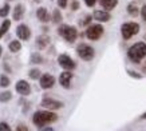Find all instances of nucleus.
Wrapping results in <instances>:
<instances>
[{"mask_svg":"<svg viewBox=\"0 0 146 131\" xmlns=\"http://www.w3.org/2000/svg\"><path fill=\"white\" fill-rule=\"evenodd\" d=\"M90 22H91V16H90V15H87V16H86V19H84V22L82 23V24H83V26H86V24H90Z\"/></svg>","mask_w":146,"mask_h":131,"instance_id":"473e14b6","label":"nucleus"},{"mask_svg":"<svg viewBox=\"0 0 146 131\" xmlns=\"http://www.w3.org/2000/svg\"><path fill=\"white\" fill-rule=\"evenodd\" d=\"M94 19L98 20V22H101V23H106V22H109V20L111 19V15H110L109 11H105V9H98V11L94 12Z\"/></svg>","mask_w":146,"mask_h":131,"instance_id":"f8f14e48","label":"nucleus"},{"mask_svg":"<svg viewBox=\"0 0 146 131\" xmlns=\"http://www.w3.org/2000/svg\"><path fill=\"white\" fill-rule=\"evenodd\" d=\"M71 79H72V74H71L70 71H64V72H62L60 76H59V83L62 84V87L70 88Z\"/></svg>","mask_w":146,"mask_h":131,"instance_id":"ddd939ff","label":"nucleus"},{"mask_svg":"<svg viewBox=\"0 0 146 131\" xmlns=\"http://www.w3.org/2000/svg\"><path fill=\"white\" fill-rule=\"evenodd\" d=\"M11 98H12V94L9 91L0 92V102H8V101H11Z\"/></svg>","mask_w":146,"mask_h":131,"instance_id":"4be33fe9","label":"nucleus"},{"mask_svg":"<svg viewBox=\"0 0 146 131\" xmlns=\"http://www.w3.org/2000/svg\"><path fill=\"white\" fill-rule=\"evenodd\" d=\"M129 75H130V76H133V78H137V79H141L142 78V75L137 74V72H134V71H129Z\"/></svg>","mask_w":146,"mask_h":131,"instance_id":"7c9ffc66","label":"nucleus"},{"mask_svg":"<svg viewBox=\"0 0 146 131\" xmlns=\"http://www.w3.org/2000/svg\"><path fill=\"white\" fill-rule=\"evenodd\" d=\"M0 131H12V130H11V127L5 122H1L0 123Z\"/></svg>","mask_w":146,"mask_h":131,"instance_id":"bb28decb","label":"nucleus"},{"mask_svg":"<svg viewBox=\"0 0 146 131\" xmlns=\"http://www.w3.org/2000/svg\"><path fill=\"white\" fill-rule=\"evenodd\" d=\"M121 32H122V36L123 39H130L131 36L137 35L139 32V24L138 23H125L121 27Z\"/></svg>","mask_w":146,"mask_h":131,"instance_id":"20e7f679","label":"nucleus"},{"mask_svg":"<svg viewBox=\"0 0 146 131\" xmlns=\"http://www.w3.org/2000/svg\"><path fill=\"white\" fill-rule=\"evenodd\" d=\"M141 119H146V111H145V112H143V114H142V115H141Z\"/></svg>","mask_w":146,"mask_h":131,"instance_id":"c9c22d12","label":"nucleus"},{"mask_svg":"<svg viewBox=\"0 0 146 131\" xmlns=\"http://www.w3.org/2000/svg\"><path fill=\"white\" fill-rule=\"evenodd\" d=\"M78 7H79V4H78V1H74V3H72V9L75 11V9H78Z\"/></svg>","mask_w":146,"mask_h":131,"instance_id":"72a5a7b5","label":"nucleus"},{"mask_svg":"<svg viewBox=\"0 0 146 131\" xmlns=\"http://www.w3.org/2000/svg\"><path fill=\"white\" fill-rule=\"evenodd\" d=\"M42 131H54V128H51V127H42Z\"/></svg>","mask_w":146,"mask_h":131,"instance_id":"f704fd0d","label":"nucleus"},{"mask_svg":"<svg viewBox=\"0 0 146 131\" xmlns=\"http://www.w3.org/2000/svg\"><path fill=\"white\" fill-rule=\"evenodd\" d=\"M58 63H59V66H60L62 68H64L66 71H71L76 67L75 62L72 60L68 55H59V58H58Z\"/></svg>","mask_w":146,"mask_h":131,"instance_id":"0eeeda50","label":"nucleus"},{"mask_svg":"<svg viewBox=\"0 0 146 131\" xmlns=\"http://www.w3.org/2000/svg\"><path fill=\"white\" fill-rule=\"evenodd\" d=\"M39 83H40V87L42 88L48 90V88H51L54 84H55V78L50 74H43V75H40Z\"/></svg>","mask_w":146,"mask_h":131,"instance_id":"1a4fd4ad","label":"nucleus"},{"mask_svg":"<svg viewBox=\"0 0 146 131\" xmlns=\"http://www.w3.org/2000/svg\"><path fill=\"white\" fill-rule=\"evenodd\" d=\"M84 3H86L87 7H94L95 3H97V0H84Z\"/></svg>","mask_w":146,"mask_h":131,"instance_id":"c85d7f7f","label":"nucleus"},{"mask_svg":"<svg viewBox=\"0 0 146 131\" xmlns=\"http://www.w3.org/2000/svg\"><path fill=\"white\" fill-rule=\"evenodd\" d=\"M99 3L106 11H111V9H114L117 7L118 0H99Z\"/></svg>","mask_w":146,"mask_h":131,"instance_id":"2eb2a0df","label":"nucleus"},{"mask_svg":"<svg viewBox=\"0 0 146 131\" xmlns=\"http://www.w3.org/2000/svg\"><path fill=\"white\" fill-rule=\"evenodd\" d=\"M52 22L54 23H60V22H62V13H60V11H59V9H54Z\"/></svg>","mask_w":146,"mask_h":131,"instance_id":"412c9836","label":"nucleus"},{"mask_svg":"<svg viewBox=\"0 0 146 131\" xmlns=\"http://www.w3.org/2000/svg\"><path fill=\"white\" fill-rule=\"evenodd\" d=\"M8 48H9V51H11V52H19V51H20V48H22V43H20L19 40H12V42L9 43Z\"/></svg>","mask_w":146,"mask_h":131,"instance_id":"a211bd4d","label":"nucleus"},{"mask_svg":"<svg viewBox=\"0 0 146 131\" xmlns=\"http://www.w3.org/2000/svg\"><path fill=\"white\" fill-rule=\"evenodd\" d=\"M36 16H38V19H39L40 22H43V23H47L50 20L48 12H47V9H46L44 7L38 8V11H36Z\"/></svg>","mask_w":146,"mask_h":131,"instance_id":"4468645a","label":"nucleus"},{"mask_svg":"<svg viewBox=\"0 0 146 131\" xmlns=\"http://www.w3.org/2000/svg\"><path fill=\"white\" fill-rule=\"evenodd\" d=\"M16 35H18L19 39L28 40L30 36H31V31H30V28H28L26 24H20V26H18V28H16Z\"/></svg>","mask_w":146,"mask_h":131,"instance_id":"9d476101","label":"nucleus"},{"mask_svg":"<svg viewBox=\"0 0 146 131\" xmlns=\"http://www.w3.org/2000/svg\"><path fill=\"white\" fill-rule=\"evenodd\" d=\"M42 62H43V59H42V56H40L39 54H34V55H32L31 63H38V64H39V63H42Z\"/></svg>","mask_w":146,"mask_h":131,"instance_id":"a878e982","label":"nucleus"},{"mask_svg":"<svg viewBox=\"0 0 146 131\" xmlns=\"http://www.w3.org/2000/svg\"><path fill=\"white\" fill-rule=\"evenodd\" d=\"M59 35L62 36L63 39L68 42V43H72V42H75L76 36H78V31H76L75 27L72 26H66V24H63V26L59 27Z\"/></svg>","mask_w":146,"mask_h":131,"instance_id":"7ed1b4c3","label":"nucleus"},{"mask_svg":"<svg viewBox=\"0 0 146 131\" xmlns=\"http://www.w3.org/2000/svg\"><path fill=\"white\" fill-rule=\"evenodd\" d=\"M30 78L31 79H34V80H35V79H38V78H40V71L38 70V68H34V70H31L30 71Z\"/></svg>","mask_w":146,"mask_h":131,"instance_id":"393cba45","label":"nucleus"},{"mask_svg":"<svg viewBox=\"0 0 146 131\" xmlns=\"http://www.w3.org/2000/svg\"><path fill=\"white\" fill-rule=\"evenodd\" d=\"M42 106L47 110H59L63 107V103L59 101H55L52 98H44L42 101Z\"/></svg>","mask_w":146,"mask_h":131,"instance_id":"6e6552de","label":"nucleus"},{"mask_svg":"<svg viewBox=\"0 0 146 131\" xmlns=\"http://www.w3.org/2000/svg\"><path fill=\"white\" fill-rule=\"evenodd\" d=\"M127 55L130 58V60L134 63H139V62L146 56V43L143 42H138V43L133 44L129 48Z\"/></svg>","mask_w":146,"mask_h":131,"instance_id":"f03ea898","label":"nucleus"},{"mask_svg":"<svg viewBox=\"0 0 146 131\" xmlns=\"http://www.w3.org/2000/svg\"><path fill=\"white\" fill-rule=\"evenodd\" d=\"M34 1H35V3H40V0H34Z\"/></svg>","mask_w":146,"mask_h":131,"instance_id":"4c0bfd02","label":"nucleus"},{"mask_svg":"<svg viewBox=\"0 0 146 131\" xmlns=\"http://www.w3.org/2000/svg\"><path fill=\"white\" fill-rule=\"evenodd\" d=\"M127 12H129V15H131V16H137L138 13H139V9H138V7L135 4H129Z\"/></svg>","mask_w":146,"mask_h":131,"instance_id":"aec40b11","label":"nucleus"},{"mask_svg":"<svg viewBox=\"0 0 146 131\" xmlns=\"http://www.w3.org/2000/svg\"><path fill=\"white\" fill-rule=\"evenodd\" d=\"M24 15V7L22 4H18L13 9V20H22Z\"/></svg>","mask_w":146,"mask_h":131,"instance_id":"f3484780","label":"nucleus"},{"mask_svg":"<svg viewBox=\"0 0 146 131\" xmlns=\"http://www.w3.org/2000/svg\"><path fill=\"white\" fill-rule=\"evenodd\" d=\"M141 15H142V19H143V20L146 22V4L141 8Z\"/></svg>","mask_w":146,"mask_h":131,"instance_id":"2f4dec72","label":"nucleus"},{"mask_svg":"<svg viewBox=\"0 0 146 131\" xmlns=\"http://www.w3.org/2000/svg\"><path fill=\"white\" fill-rule=\"evenodd\" d=\"M9 27H11V20H4V22L1 23V26H0V38H3L7 34Z\"/></svg>","mask_w":146,"mask_h":131,"instance_id":"6ab92c4d","label":"nucleus"},{"mask_svg":"<svg viewBox=\"0 0 146 131\" xmlns=\"http://www.w3.org/2000/svg\"><path fill=\"white\" fill-rule=\"evenodd\" d=\"M76 52H78V55H79L80 59H83V60L89 62L91 60L94 58V55H95V52H94V48L91 47V46H89V44H79L78 46V48H76Z\"/></svg>","mask_w":146,"mask_h":131,"instance_id":"39448f33","label":"nucleus"},{"mask_svg":"<svg viewBox=\"0 0 146 131\" xmlns=\"http://www.w3.org/2000/svg\"><path fill=\"white\" fill-rule=\"evenodd\" d=\"M58 120V115L55 112H51V111H36L32 116V122L34 124L38 127H44L50 123H54Z\"/></svg>","mask_w":146,"mask_h":131,"instance_id":"f257e3e1","label":"nucleus"},{"mask_svg":"<svg viewBox=\"0 0 146 131\" xmlns=\"http://www.w3.org/2000/svg\"><path fill=\"white\" fill-rule=\"evenodd\" d=\"M16 131H28V127H27L26 124H19V126L16 127Z\"/></svg>","mask_w":146,"mask_h":131,"instance_id":"c756f323","label":"nucleus"},{"mask_svg":"<svg viewBox=\"0 0 146 131\" xmlns=\"http://www.w3.org/2000/svg\"><path fill=\"white\" fill-rule=\"evenodd\" d=\"M15 88H16V92H19L23 96L30 95V92H31V87H30V84L27 83L26 80H19Z\"/></svg>","mask_w":146,"mask_h":131,"instance_id":"9b49d317","label":"nucleus"},{"mask_svg":"<svg viewBox=\"0 0 146 131\" xmlns=\"http://www.w3.org/2000/svg\"><path fill=\"white\" fill-rule=\"evenodd\" d=\"M103 27L101 24H93V26H90L87 30H86V36H87V39L90 40H98L103 35Z\"/></svg>","mask_w":146,"mask_h":131,"instance_id":"423d86ee","label":"nucleus"},{"mask_svg":"<svg viewBox=\"0 0 146 131\" xmlns=\"http://www.w3.org/2000/svg\"><path fill=\"white\" fill-rule=\"evenodd\" d=\"M9 83H11V82H9L8 76H5V75H1V76H0V86H1V87H8Z\"/></svg>","mask_w":146,"mask_h":131,"instance_id":"5701e85b","label":"nucleus"},{"mask_svg":"<svg viewBox=\"0 0 146 131\" xmlns=\"http://www.w3.org/2000/svg\"><path fill=\"white\" fill-rule=\"evenodd\" d=\"M1 52H3V48H1V46H0V56H1Z\"/></svg>","mask_w":146,"mask_h":131,"instance_id":"e433bc0d","label":"nucleus"},{"mask_svg":"<svg viewBox=\"0 0 146 131\" xmlns=\"http://www.w3.org/2000/svg\"><path fill=\"white\" fill-rule=\"evenodd\" d=\"M67 1H68V0H58V4H59V7H60V8H66V7H67Z\"/></svg>","mask_w":146,"mask_h":131,"instance_id":"cd10ccee","label":"nucleus"},{"mask_svg":"<svg viewBox=\"0 0 146 131\" xmlns=\"http://www.w3.org/2000/svg\"><path fill=\"white\" fill-rule=\"evenodd\" d=\"M8 13H9V5L8 4L3 5V7L0 8V16H1V18H5Z\"/></svg>","mask_w":146,"mask_h":131,"instance_id":"b1692460","label":"nucleus"},{"mask_svg":"<svg viewBox=\"0 0 146 131\" xmlns=\"http://www.w3.org/2000/svg\"><path fill=\"white\" fill-rule=\"evenodd\" d=\"M48 43H50V38L47 35H40V36H38V39H36V46H38V48H40V50L46 48L48 46Z\"/></svg>","mask_w":146,"mask_h":131,"instance_id":"dca6fc26","label":"nucleus"}]
</instances>
